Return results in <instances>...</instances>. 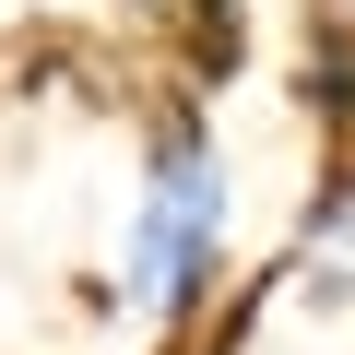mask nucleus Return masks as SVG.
<instances>
[{"instance_id": "39448f33", "label": "nucleus", "mask_w": 355, "mask_h": 355, "mask_svg": "<svg viewBox=\"0 0 355 355\" xmlns=\"http://www.w3.org/2000/svg\"><path fill=\"white\" fill-rule=\"evenodd\" d=\"M343 12H355V0H343Z\"/></svg>"}, {"instance_id": "7ed1b4c3", "label": "nucleus", "mask_w": 355, "mask_h": 355, "mask_svg": "<svg viewBox=\"0 0 355 355\" xmlns=\"http://www.w3.org/2000/svg\"><path fill=\"white\" fill-rule=\"evenodd\" d=\"M272 296H284V261H272L261 284H237V296H225L214 320H190V331H166V355H249V331H261V308H272Z\"/></svg>"}, {"instance_id": "f257e3e1", "label": "nucleus", "mask_w": 355, "mask_h": 355, "mask_svg": "<svg viewBox=\"0 0 355 355\" xmlns=\"http://www.w3.org/2000/svg\"><path fill=\"white\" fill-rule=\"evenodd\" d=\"M237 178H225V142H214V95L166 83L142 107V166H130V225H119V272L95 284L119 320H142L154 343L190 331L237 296Z\"/></svg>"}, {"instance_id": "20e7f679", "label": "nucleus", "mask_w": 355, "mask_h": 355, "mask_svg": "<svg viewBox=\"0 0 355 355\" xmlns=\"http://www.w3.org/2000/svg\"><path fill=\"white\" fill-rule=\"evenodd\" d=\"M320 190H343V202H355V130H331V142H320Z\"/></svg>"}, {"instance_id": "f03ea898", "label": "nucleus", "mask_w": 355, "mask_h": 355, "mask_svg": "<svg viewBox=\"0 0 355 355\" xmlns=\"http://www.w3.org/2000/svg\"><path fill=\"white\" fill-rule=\"evenodd\" d=\"M130 12L166 36V60H178L190 95H225L249 71V0H130Z\"/></svg>"}]
</instances>
